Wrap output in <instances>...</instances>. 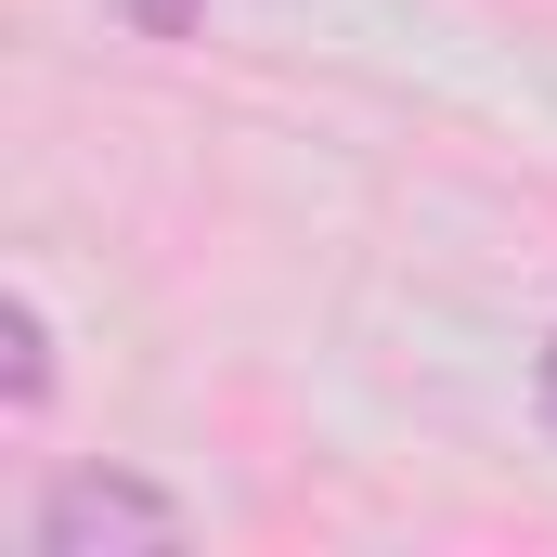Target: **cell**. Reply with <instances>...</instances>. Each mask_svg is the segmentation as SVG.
<instances>
[{"label": "cell", "mask_w": 557, "mask_h": 557, "mask_svg": "<svg viewBox=\"0 0 557 557\" xmlns=\"http://www.w3.org/2000/svg\"><path fill=\"white\" fill-rule=\"evenodd\" d=\"M182 532H195L182 493H156V480H131V467H65V480L39 493V519H26L39 557H169Z\"/></svg>", "instance_id": "6da1fadb"}, {"label": "cell", "mask_w": 557, "mask_h": 557, "mask_svg": "<svg viewBox=\"0 0 557 557\" xmlns=\"http://www.w3.org/2000/svg\"><path fill=\"white\" fill-rule=\"evenodd\" d=\"M0 350H13V363H0L13 416H39V403H52V324H39V298H26V285L0 298Z\"/></svg>", "instance_id": "7a4b0ae2"}, {"label": "cell", "mask_w": 557, "mask_h": 557, "mask_svg": "<svg viewBox=\"0 0 557 557\" xmlns=\"http://www.w3.org/2000/svg\"><path fill=\"white\" fill-rule=\"evenodd\" d=\"M532 416H545V441H557V337H545V363H532Z\"/></svg>", "instance_id": "277c9868"}, {"label": "cell", "mask_w": 557, "mask_h": 557, "mask_svg": "<svg viewBox=\"0 0 557 557\" xmlns=\"http://www.w3.org/2000/svg\"><path fill=\"white\" fill-rule=\"evenodd\" d=\"M117 13H131V26H156V39H182V26H195V0H117Z\"/></svg>", "instance_id": "3957f363"}]
</instances>
